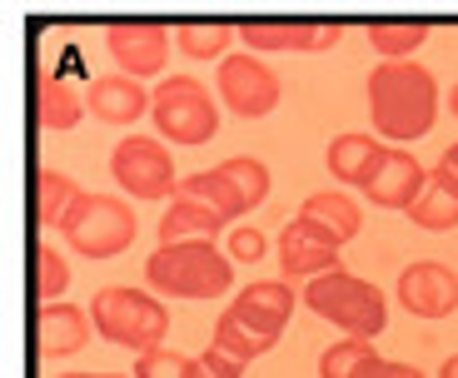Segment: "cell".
I'll use <instances>...</instances> for the list:
<instances>
[{
  "mask_svg": "<svg viewBox=\"0 0 458 378\" xmlns=\"http://www.w3.org/2000/svg\"><path fill=\"white\" fill-rule=\"evenodd\" d=\"M95 333V319L90 309H75V304H40V314H35V344H40V354L46 358H70L81 354L85 344H90Z\"/></svg>",
  "mask_w": 458,
  "mask_h": 378,
  "instance_id": "cell-15",
  "label": "cell"
},
{
  "mask_svg": "<svg viewBox=\"0 0 458 378\" xmlns=\"http://www.w3.org/2000/svg\"><path fill=\"white\" fill-rule=\"evenodd\" d=\"M149 120L165 135V145H180V149L209 145L219 135L215 90L205 80H195V75H165L155 85V110H149Z\"/></svg>",
  "mask_w": 458,
  "mask_h": 378,
  "instance_id": "cell-5",
  "label": "cell"
},
{
  "mask_svg": "<svg viewBox=\"0 0 458 378\" xmlns=\"http://www.w3.org/2000/svg\"><path fill=\"white\" fill-rule=\"evenodd\" d=\"M145 284L149 294H165V298H215V294H229V284H234V259L215 239L160 244L145 259Z\"/></svg>",
  "mask_w": 458,
  "mask_h": 378,
  "instance_id": "cell-2",
  "label": "cell"
},
{
  "mask_svg": "<svg viewBox=\"0 0 458 378\" xmlns=\"http://www.w3.org/2000/svg\"><path fill=\"white\" fill-rule=\"evenodd\" d=\"M135 378H215L199 358L174 354V349H149L135 358Z\"/></svg>",
  "mask_w": 458,
  "mask_h": 378,
  "instance_id": "cell-29",
  "label": "cell"
},
{
  "mask_svg": "<svg viewBox=\"0 0 458 378\" xmlns=\"http://www.w3.org/2000/svg\"><path fill=\"white\" fill-rule=\"evenodd\" d=\"M384 139L378 135H359V130H349V135H334L329 149H324V164H329V174L339 184H359L364 189L369 180H374L378 160H384Z\"/></svg>",
  "mask_w": 458,
  "mask_h": 378,
  "instance_id": "cell-18",
  "label": "cell"
},
{
  "mask_svg": "<svg viewBox=\"0 0 458 378\" xmlns=\"http://www.w3.org/2000/svg\"><path fill=\"white\" fill-rule=\"evenodd\" d=\"M264 234L259 230H250V224H234L229 230V259H240V264H259L264 259Z\"/></svg>",
  "mask_w": 458,
  "mask_h": 378,
  "instance_id": "cell-31",
  "label": "cell"
},
{
  "mask_svg": "<svg viewBox=\"0 0 458 378\" xmlns=\"http://www.w3.org/2000/svg\"><path fill=\"white\" fill-rule=\"evenodd\" d=\"M294 298H304V294H294L289 279H254L250 289L234 294V309H240L250 323H259L264 333H275L279 339L284 323H289V314H294Z\"/></svg>",
  "mask_w": 458,
  "mask_h": 378,
  "instance_id": "cell-17",
  "label": "cell"
},
{
  "mask_svg": "<svg viewBox=\"0 0 458 378\" xmlns=\"http://www.w3.org/2000/svg\"><path fill=\"white\" fill-rule=\"evenodd\" d=\"M428 25L424 21H374L369 25V46L384 60H413V50H424Z\"/></svg>",
  "mask_w": 458,
  "mask_h": 378,
  "instance_id": "cell-27",
  "label": "cell"
},
{
  "mask_svg": "<svg viewBox=\"0 0 458 378\" xmlns=\"http://www.w3.org/2000/svg\"><path fill=\"white\" fill-rule=\"evenodd\" d=\"M95 333L114 349H130V354H149V349H165V333H170V309H165L160 294H145V289L130 284H110L95 294L90 304Z\"/></svg>",
  "mask_w": 458,
  "mask_h": 378,
  "instance_id": "cell-3",
  "label": "cell"
},
{
  "mask_svg": "<svg viewBox=\"0 0 458 378\" xmlns=\"http://www.w3.org/2000/svg\"><path fill=\"white\" fill-rule=\"evenodd\" d=\"M448 110H454V120H458V80H454V90H448Z\"/></svg>",
  "mask_w": 458,
  "mask_h": 378,
  "instance_id": "cell-37",
  "label": "cell"
},
{
  "mask_svg": "<svg viewBox=\"0 0 458 378\" xmlns=\"http://www.w3.org/2000/svg\"><path fill=\"white\" fill-rule=\"evenodd\" d=\"M170 40H174V30L160 21H114L105 30V50L120 65V75H130V80L160 75L165 60H170Z\"/></svg>",
  "mask_w": 458,
  "mask_h": 378,
  "instance_id": "cell-10",
  "label": "cell"
},
{
  "mask_svg": "<svg viewBox=\"0 0 458 378\" xmlns=\"http://www.w3.org/2000/svg\"><path fill=\"white\" fill-rule=\"evenodd\" d=\"M438 378H458V354L444 358V368H438Z\"/></svg>",
  "mask_w": 458,
  "mask_h": 378,
  "instance_id": "cell-35",
  "label": "cell"
},
{
  "mask_svg": "<svg viewBox=\"0 0 458 378\" xmlns=\"http://www.w3.org/2000/svg\"><path fill=\"white\" fill-rule=\"evenodd\" d=\"M219 230H225V219H219L209 205L190 199V195H174V199H170V209L160 214V244H180V239H215Z\"/></svg>",
  "mask_w": 458,
  "mask_h": 378,
  "instance_id": "cell-22",
  "label": "cell"
},
{
  "mask_svg": "<svg viewBox=\"0 0 458 378\" xmlns=\"http://www.w3.org/2000/svg\"><path fill=\"white\" fill-rule=\"evenodd\" d=\"M369 115H374V135L394 139V145L424 139L438 120L434 70L419 60H378L369 70Z\"/></svg>",
  "mask_w": 458,
  "mask_h": 378,
  "instance_id": "cell-1",
  "label": "cell"
},
{
  "mask_svg": "<svg viewBox=\"0 0 458 378\" xmlns=\"http://www.w3.org/2000/svg\"><path fill=\"white\" fill-rule=\"evenodd\" d=\"M299 214L314 219L319 230H329L339 244L359 239V230H364V214H359V205L344 195V189H314V195L299 205Z\"/></svg>",
  "mask_w": 458,
  "mask_h": 378,
  "instance_id": "cell-21",
  "label": "cell"
},
{
  "mask_svg": "<svg viewBox=\"0 0 458 378\" xmlns=\"http://www.w3.org/2000/svg\"><path fill=\"white\" fill-rule=\"evenodd\" d=\"M374 378H424V374H419V368H409V364H389V358H384V364L374 368Z\"/></svg>",
  "mask_w": 458,
  "mask_h": 378,
  "instance_id": "cell-33",
  "label": "cell"
},
{
  "mask_svg": "<svg viewBox=\"0 0 458 378\" xmlns=\"http://www.w3.org/2000/svg\"><path fill=\"white\" fill-rule=\"evenodd\" d=\"M339 40V21H240V46L254 55H324Z\"/></svg>",
  "mask_w": 458,
  "mask_h": 378,
  "instance_id": "cell-9",
  "label": "cell"
},
{
  "mask_svg": "<svg viewBox=\"0 0 458 378\" xmlns=\"http://www.w3.org/2000/svg\"><path fill=\"white\" fill-rule=\"evenodd\" d=\"M424 189H428V170L413 160L409 149H399V145L384 149V160H378L374 180L364 184L369 205H378V209H403V214H409V209L424 199Z\"/></svg>",
  "mask_w": 458,
  "mask_h": 378,
  "instance_id": "cell-13",
  "label": "cell"
},
{
  "mask_svg": "<svg viewBox=\"0 0 458 378\" xmlns=\"http://www.w3.org/2000/svg\"><path fill=\"white\" fill-rule=\"evenodd\" d=\"M219 170L234 180V189L244 195V205H250V209H259L264 199H269V164H264V160H254V155H234V160H225Z\"/></svg>",
  "mask_w": 458,
  "mask_h": 378,
  "instance_id": "cell-30",
  "label": "cell"
},
{
  "mask_svg": "<svg viewBox=\"0 0 458 378\" xmlns=\"http://www.w3.org/2000/svg\"><path fill=\"white\" fill-rule=\"evenodd\" d=\"M304 309L319 314L334 329H344L349 339H378L384 323H389V298H384V289L349 274V269L310 279L304 284Z\"/></svg>",
  "mask_w": 458,
  "mask_h": 378,
  "instance_id": "cell-4",
  "label": "cell"
},
{
  "mask_svg": "<svg viewBox=\"0 0 458 378\" xmlns=\"http://www.w3.org/2000/svg\"><path fill=\"white\" fill-rule=\"evenodd\" d=\"M135 234H140V219L130 199L85 195V189L75 199V209L65 214V224H60V239L85 259H114V254H125L135 244Z\"/></svg>",
  "mask_w": 458,
  "mask_h": 378,
  "instance_id": "cell-6",
  "label": "cell"
},
{
  "mask_svg": "<svg viewBox=\"0 0 458 378\" xmlns=\"http://www.w3.org/2000/svg\"><path fill=\"white\" fill-rule=\"evenodd\" d=\"M75 199H81V189H75V180H70L65 170L35 164V224H40V230L60 234V224H65V214L75 209Z\"/></svg>",
  "mask_w": 458,
  "mask_h": 378,
  "instance_id": "cell-20",
  "label": "cell"
},
{
  "mask_svg": "<svg viewBox=\"0 0 458 378\" xmlns=\"http://www.w3.org/2000/svg\"><path fill=\"white\" fill-rule=\"evenodd\" d=\"M215 90H219V100H225V110H234L240 120H264L279 105L284 85H279L275 65H264L254 50H234V55L219 60Z\"/></svg>",
  "mask_w": 458,
  "mask_h": 378,
  "instance_id": "cell-8",
  "label": "cell"
},
{
  "mask_svg": "<svg viewBox=\"0 0 458 378\" xmlns=\"http://www.w3.org/2000/svg\"><path fill=\"white\" fill-rule=\"evenodd\" d=\"M85 110H90L85 90H75L55 70H40V80H35V120H40L46 135H70L85 120Z\"/></svg>",
  "mask_w": 458,
  "mask_h": 378,
  "instance_id": "cell-16",
  "label": "cell"
},
{
  "mask_svg": "<svg viewBox=\"0 0 458 378\" xmlns=\"http://www.w3.org/2000/svg\"><path fill=\"white\" fill-rule=\"evenodd\" d=\"M174 195H190V199H199V205H209L219 219H225V224H234L240 214H250L244 195L234 189V180H229V174L219 170V164H215V170H199V174H184Z\"/></svg>",
  "mask_w": 458,
  "mask_h": 378,
  "instance_id": "cell-23",
  "label": "cell"
},
{
  "mask_svg": "<svg viewBox=\"0 0 458 378\" xmlns=\"http://www.w3.org/2000/svg\"><path fill=\"white\" fill-rule=\"evenodd\" d=\"M438 164H444V170H454V174H458V145H448V149H444V160H438Z\"/></svg>",
  "mask_w": 458,
  "mask_h": 378,
  "instance_id": "cell-34",
  "label": "cell"
},
{
  "mask_svg": "<svg viewBox=\"0 0 458 378\" xmlns=\"http://www.w3.org/2000/svg\"><path fill=\"white\" fill-rule=\"evenodd\" d=\"M234 40H240V25H229V21H180L174 25V46L190 60H225V55H234Z\"/></svg>",
  "mask_w": 458,
  "mask_h": 378,
  "instance_id": "cell-24",
  "label": "cell"
},
{
  "mask_svg": "<svg viewBox=\"0 0 458 378\" xmlns=\"http://www.w3.org/2000/svg\"><path fill=\"white\" fill-rule=\"evenodd\" d=\"M384 364L374 349V339H339L319 354V378H374V368Z\"/></svg>",
  "mask_w": 458,
  "mask_h": 378,
  "instance_id": "cell-26",
  "label": "cell"
},
{
  "mask_svg": "<svg viewBox=\"0 0 458 378\" xmlns=\"http://www.w3.org/2000/svg\"><path fill=\"white\" fill-rule=\"evenodd\" d=\"M199 364H205V368H209V374H215V378H240L244 368H250V364H240V358H234V354H225V349H215V344H209L205 354H199Z\"/></svg>",
  "mask_w": 458,
  "mask_h": 378,
  "instance_id": "cell-32",
  "label": "cell"
},
{
  "mask_svg": "<svg viewBox=\"0 0 458 378\" xmlns=\"http://www.w3.org/2000/svg\"><path fill=\"white\" fill-rule=\"evenodd\" d=\"M110 174L130 199H174L180 180H174V160L165 139L149 135H125L110 149Z\"/></svg>",
  "mask_w": 458,
  "mask_h": 378,
  "instance_id": "cell-7",
  "label": "cell"
},
{
  "mask_svg": "<svg viewBox=\"0 0 458 378\" xmlns=\"http://www.w3.org/2000/svg\"><path fill=\"white\" fill-rule=\"evenodd\" d=\"M344 244L334 239L329 230H319L314 219L294 214L279 230V269H284V279H319V274H334V269H344Z\"/></svg>",
  "mask_w": 458,
  "mask_h": 378,
  "instance_id": "cell-11",
  "label": "cell"
},
{
  "mask_svg": "<svg viewBox=\"0 0 458 378\" xmlns=\"http://www.w3.org/2000/svg\"><path fill=\"white\" fill-rule=\"evenodd\" d=\"M275 344H279L275 333H264L259 323H250L240 309H234V304H229V309L219 314V323H215V349L234 354L240 364H254V358H264Z\"/></svg>",
  "mask_w": 458,
  "mask_h": 378,
  "instance_id": "cell-25",
  "label": "cell"
},
{
  "mask_svg": "<svg viewBox=\"0 0 458 378\" xmlns=\"http://www.w3.org/2000/svg\"><path fill=\"white\" fill-rule=\"evenodd\" d=\"M409 219L419 224V230H428V234H448V230H458V174L454 170H444V164H434L428 170V189H424V199L409 209Z\"/></svg>",
  "mask_w": 458,
  "mask_h": 378,
  "instance_id": "cell-19",
  "label": "cell"
},
{
  "mask_svg": "<svg viewBox=\"0 0 458 378\" xmlns=\"http://www.w3.org/2000/svg\"><path fill=\"white\" fill-rule=\"evenodd\" d=\"M55 378H125V374H55Z\"/></svg>",
  "mask_w": 458,
  "mask_h": 378,
  "instance_id": "cell-36",
  "label": "cell"
},
{
  "mask_svg": "<svg viewBox=\"0 0 458 378\" xmlns=\"http://www.w3.org/2000/svg\"><path fill=\"white\" fill-rule=\"evenodd\" d=\"M85 100H90V115L100 125H135L140 115L155 110V90H145V80H130V75H95L85 85Z\"/></svg>",
  "mask_w": 458,
  "mask_h": 378,
  "instance_id": "cell-14",
  "label": "cell"
},
{
  "mask_svg": "<svg viewBox=\"0 0 458 378\" xmlns=\"http://www.w3.org/2000/svg\"><path fill=\"white\" fill-rule=\"evenodd\" d=\"M30 254H35V298L40 304H60V294L70 289V259L50 239H40Z\"/></svg>",
  "mask_w": 458,
  "mask_h": 378,
  "instance_id": "cell-28",
  "label": "cell"
},
{
  "mask_svg": "<svg viewBox=\"0 0 458 378\" xmlns=\"http://www.w3.org/2000/svg\"><path fill=\"white\" fill-rule=\"evenodd\" d=\"M399 304L413 319H448L458 309V274L438 259H419L399 274Z\"/></svg>",
  "mask_w": 458,
  "mask_h": 378,
  "instance_id": "cell-12",
  "label": "cell"
}]
</instances>
